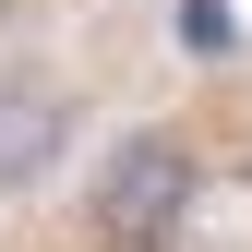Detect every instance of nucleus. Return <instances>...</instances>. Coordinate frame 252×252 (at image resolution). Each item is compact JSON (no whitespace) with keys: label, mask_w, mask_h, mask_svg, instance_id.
Returning <instances> with one entry per match:
<instances>
[{"label":"nucleus","mask_w":252,"mask_h":252,"mask_svg":"<svg viewBox=\"0 0 252 252\" xmlns=\"http://www.w3.org/2000/svg\"><path fill=\"white\" fill-rule=\"evenodd\" d=\"M192 144L180 132H120L108 156H96V180H84V216H96V240H120V252H168L180 240V216H192Z\"/></svg>","instance_id":"1"},{"label":"nucleus","mask_w":252,"mask_h":252,"mask_svg":"<svg viewBox=\"0 0 252 252\" xmlns=\"http://www.w3.org/2000/svg\"><path fill=\"white\" fill-rule=\"evenodd\" d=\"M60 156H72V96L48 72H0V204L36 192Z\"/></svg>","instance_id":"2"},{"label":"nucleus","mask_w":252,"mask_h":252,"mask_svg":"<svg viewBox=\"0 0 252 252\" xmlns=\"http://www.w3.org/2000/svg\"><path fill=\"white\" fill-rule=\"evenodd\" d=\"M180 48H192V60H228L240 48V0H180Z\"/></svg>","instance_id":"3"}]
</instances>
